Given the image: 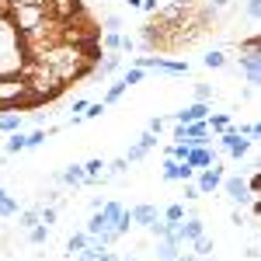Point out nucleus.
I'll list each match as a JSON object with an SVG mask.
<instances>
[{
  "label": "nucleus",
  "mask_w": 261,
  "mask_h": 261,
  "mask_svg": "<svg viewBox=\"0 0 261 261\" xmlns=\"http://www.w3.org/2000/svg\"><path fill=\"white\" fill-rule=\"evenodd\" d=\"M185 185V199H199V188H195V181H181Z\"/></svg>",
  "instance_id": "41"
},
{
  "label": "nucleus",
  "mask_w": 261,
  "mask_h": 261,
  "mask_svg": "<svg viewBox=\"0 0 261 261\" xmlns=\"http://www.w3.org/2000/svg\"><path fill=\"white\" fill-rule=\"evenodd\" d=\"M233 129H237L241 136H247L251 143H254V140L261 136V125H258V122H247V125H233Z\"/></svg>",
  "instance_id": "30"
},
{
  "label": "nucleus",
  "mask_w": 261,
  "mask_h": 261,
  "mask_svg": "<svg viewBox=\"0 0 261 261\" xmlns=\"http://www.w3.org/2000/svg\"><path fill=\"white\" fill-rule=\"evenodd\" d=\"M209 4H213V7H226L230 0H209Z\"/></svg>",
  "instance_id": "46"
},
{
  "label": "nucleus",
  "mask_w": 261,
  "mask_h": 261,
  "mask_svg": "<svg viewBox=\"0 0 261 261\" xmlns=\"http://www.w3.org/2000/svg\"><path fill=\"white\" fill-rule=\"evenodd\" d=\"M136 66H140V70L171 73V77H181V73H188V63H181V60H164V56H136Z\"/></svg>",
  "instance_id": "5"
},
{
  "label": "nucleus",
  "mask_w": 261,
  "mask_h": 261,
  "mask_svg": "<svg viewBox=\"0 0 261 261\" xmlns=\"http://www.w3.org/2000/svg\"><path fill=\"white\" fill-rule=\"evenodd\" d=\"M164 220H167V223H178V220H185V205H181V202L167 205V209H164Z\"/></svg>",
  "instance_id": "31"
},
{
  "label": "nucleus",
  "mask_w": 261,
  "mask_h": 261,
  "mask_svg": "<svg viewBox=\"0 0 261 261\" xmlns=\"http://www.w3.org/2000/svg\"><path fill=\"white\" fill-rule=\"evenodd\" d=\"M140 146L146 150V153H150V150L157 146V133H143V136H140Z\"/></svg>",
  "instance_id": "36"
},
{
  "label": "nucleus",
  "mask_w": 261,
  "mask_h": 261,
  "mask_svg": "<svg viewBox=\"0 0 261 261\" xmlns=\"http://www.w3.org/2000/svg\"><path fill=\"white\" fill-rule=\"evenodd\" d=\"M202 66H209V70H223V66H226V56H223L220 49H213V53L202 56Z\"/></svg>",
  "instance_id": "22"
},
{
  "label": "nucleus",
  "mask_w": 261,
  "mask_h": 261,
  "mask_svg": "<svg viewBox=\"0 0 261 261\" xmlns=\"http://www.w3.org/2000/svg\"><path fill=\"white\" fill-rule=\"evenodd\" d=\"M18 77L24 81V87H28V94H32V101H35V108L39 105H49V101H56L66 91V84L45 66L42 60H24L18 70Z\"/></svg>",
  "instance_id": "1"
},
{
  "label": "nucleus",
  "mask_w": 261,
  "mask_h": 261,
  "mask_svg": "<svg viewBox=\"0 0 261 261\" xmlns=\"http://www.w3.org/2000/svg\"><path fill=\"white\" fill-rule=\"evenodd\" d=\"M84 108H87V98H77V101H73V115H70V119H77Z\"/></svg>",
  "instance_id": "42"
},
{
  "label": "nucleus",
  "mask_w": 261,
  "mask_h": 261,
  "mask_svg": "<svg viewBox=\"0 0 261 261\" xmlns=\"http://www.w3.org/2000/svg\"><path fill=\"white\" fill-rule=\"evenodd\" d=\"M220 188L226 192V195H230V202H237V205H247V202H251V192H247V178H241V174H230V178H223Z\"/></svg>",
  "instance_id": "8"
},
{
  "label": "nucleus",
  "mask_w": 261,
  "mask_h": 261,
  "mask_svg": "<svg viewBox=\"0 0 261 261\" xmlns=\"http://www.w3.org/2000/svg\"><path fill=\"white\" fill-rule=\"evenodd\" d=\"M21 125H24V115L18 108H4L0 112V133H18Z\"/></svg>",
  "instance_id": "13"
},
{
  "label": "nucleus",
  "mask_w": 261,
  "mask_h": 261,
  "mask_svg": "<svg viewBox=\"0 0 261 261\" xmlns=\"http://www.w3.org/2000/svg\"><path fill=\"white\" fill-rule=\"evenodd\" d=\"M119 66H122V53H105V60L94 66V73H98L101 81H105V77H112Z\"/></svg>",
  "instance_id": "14"
},
{
  "label": "nucleus",
  "mask_w": 261,
  "mask_h": 261,
  "mask_svg": "<svg viewBox=\"0 0 261 261\" xmlns=\"http://www.w3.org/2000/svg\"><path fill=\"white\" fill-rule=\"evenodd\" d=\"M101 167H105V161H101V157H91V161L84 164V174H87V185H94V181H98L101 174H105Z\"/></svg>",
  "instance_id": "19"
},
{
  "label": "nucleus",
  "mask_w": 261,
  "mask_h": 261,
  "mask_svg": "<svg viewBox=\"0 0 261 261\" xmlns=\"http://www.w3.org/2000/svg\"><path fill=\"white\" fill-rule=\"evenodd\" d=\"M35 223H39V209H28V213H21V226H24V230H32Z\"/></svg>",
  "instance_id": "35"
},
{
  "label": "nucleus",
  "mask_w": 261,
  "mask_h": 261,
  "mask_svg": "<svg viewBox=\"0 0 261 261\" xmlns=\"http://www.w3.org/2000/svg\"><path fill=\"white\" fill-rule=\"evenodd\" d=\"M251 53H261V39H258V32H254V35H247V39L241 42V56H251Z\"/></svg>",
  "instance_id": "26"
},
{
  "label": "nucleus",
  "mask_w": 261,
  "mask_h": 261,
  "mask_svg": "<svg viewBox=\"0 0 261 261\" xmlns=\"http://www.w3.org/2000/svg\"><path fill=\"white\" fill-rule=\"evenodd\" d=\"M143 157H146V150H143L140 143H133V146H129V157H125V161H143Z\"/></svg>",
  "instance_id": "39"
},
{
  "label": "nucleus",
  "mask_w": 261,
  "mask_h": 261,
  "mask_svg": "<svg viewBox=\"0 0 261 261\" xmlns=\"http://www.w3.org/2000/svg\"><path fill=\"white\" fill-rule=\"evenodd\" d=\"M181 254V244L171 241V237H157V258L161 261H174Z\"/></svg>",
  "instance_id": "16"
},
{
  "label": "nucleus",
  "mask_w": 261,
  "mask_h": 261,
  "mask_svg": "<svg viewBox=\"0 0 261 261\" xmlns=\"http://www.w3.org/2000/svg\"><path fill=\"white\" fill-rule=\"evenodd\" d=\"M192 247H195V258H209V254H213V241H209L205 233H202V237L192 244Z\"/></svg>",
  "instance_id": "28"
},
{
  "label": "nucleus",
  "mask_w": 261,
  "mask_h": 261,
  "mask_svg": "<svg viewBox=\"0 0 261 261\" xmlns=\"http://www.w3.org/2000/svg\"><path fill=\"white\" fill-rule=\"evenodd\" d=\"M140 7L146 11V14H157V7H161V4H157V0H143Z\"/></svg>",
  "instance_id": "43"
},
{
  "label": "nucleus",
  "mask_w": 261,
  "mask_h": 261,
  "mask_svg": "<svg viewBox=\"0 0 261 261\" xmlns=\"http://www.w3.org/2000/svg\"><path fill=\"white\" fill-rule=\"evenodd\" d=\"M220 143H223V150H226V153H230L233 161H241V157H247V150L254 146V143L247 140V136H241V133L233 129V125H230V129H223V133H220Z\"/></svg>",
  "instance_id": "6"
},
{
  "label": "nucleus",
  "mask_w": 261,
  "mask_h": 261,
  "mask_svg": "<svg viewBox=\"0 0 261 261\" xmlns=\"http://www.w3.org/2000/svg\"><path fill=\"white\" fill-rule=\"evenodd\" d=\"M84 247H87V233H73V237L66 241V254H77Z\"/></svg>",
  "instance_id": "27"
},
{
  "label": "nucleus",
  "mask_w": 261,
  "mask_h": 261,
  "mask_svg": "<svg viewBox=\"0 0 261 261\" xmlns=\"http://www.w3.org/2000/svg\"><path fill=\"white\" fill-rule=\"evenodd\" d=\"M28 241L32 244H45L49 241V226H45V223H35V226L28 230Z\"/></svg>",
  "instance_id": "24"
},
{
  "label": "nucleus",
  "mask_w": 261,
  "mask_h": 261,
  "mask_svg": "<svg viewBox=\"0 0 261 261\" xmlns=\"http://www.w3.org/2000/svg\"><path fill=\"white\" fill-rule=\"evenodd\" d=\"M125 4H129V7H140V4H143V0H125Z\"/></svg>",
  "instance_id": "47"
},
{
  "label": "nucleus",
  "mask_w": 261,
  "mask_h": 261,
  "mask_svg": "<svg viewBox=\"0 0 261 261\" xmlns=\"http://www.w3.org/2000/svg\"><path fill=\"white\" fill-rule=\"evenodd\" d=\"M185 153H188V143H174V146H167V157H171V161H185Z\"/></svg>",
  "instance_id": "33"
},
{
  "label": "nucleus",
  "mask_w": 261,
  "mask_h": 261,
  "mask_svg": "<svg viewBox=\"0 0 261 261\" xmlns=\"http://www.w3.org/2000/svg\"><path fill=\"white\" fill-rule=\"evenodd\" d=\"M129 216H133L136 226H150L153 220H161V213H157L153 205H136V209H129Z\"/></svg>",
  "instance_id": "15"
},
{
  "label": "nucleus",
  "mask_w": 261,
  "mask_h": 261,
  "mask_svg": "<svg viewBox=\"0 0 261 261\" xmlns=\"http://www.w3.org/2000/svg\"><path fill=\"white\" fill-rule=\"evenodd\" d=\"M233 223H237V226H244V223H247V216H244L241 209H233Z\"/></svg>",
  "instance_id": "44"
},
{
  "label": "nucleus",
  "mask_w": 261,
  "mask_h": 261,
  "mask_svg": "<svg viewBox=\"0 0 261 261\" xmlns=\"http://www.w3.org/2000/svg\"><path fill=\"white\" fill-rule=\"evenodd\" d=\"M167 122H171V119H150V125H146V133H157V136H161L164 129H167Z\"/></svg>",
  "instance_id": "37"
},
{
  "label": "nucleus",
  "mask_w": 261,
  "mask_h": 261,
  "mask_svg": "<svg viewBox=\"0 0 261 261\" xmlns=\"http://www.w3.org/2000/svg\"><path fill=\"white\" fill-rule=\"evenodd\" d=\"M4 18L11 21L18 32H32L35 24H42L49 18V4H14V7L4 11Z\"/></svg>",
  "instance_id": "3"
},
{
  "label": "nucleus",
  "mask_w": 261,
  "mask_h": 261,
  "mask_svg": "<svg viewBox=\"0 0 261 261\" xmlns=\"http://www.w3.org/2000/svg\"><path fill=\"white\" fill-rule=\"evenodd\" d=\"M101 213H105V220L115 226V220L122 216V205H119V202H105V205H101Z\"/></svg>",
  "instance_id": "29"
},
{
  "label": "nucleus",
  "mask_w": 261,
  "mask_h": 261,
  "mask_svg": "<svg viewBox=\"0 0 261 261\" xmlns=\"http://www.w3.org/2000/svg\"><path fill=\"white\" fill-rule=\"evenodd\" d=\"M4 150H7V153H21V150H28V136H24V133H11V140H7V146H4Z\"/></svg>",
  "instance_id": "20"
},
{
  "label": "nucleus",
  "mask_w": 261,
  "mask_h": 261,
  "mask_svg": "<svg viewBox=\"0 0 261 261\" xmlns=\"http://www.w3.org/2000/svg\"><path fill=\"white\" fill-rule=\"evenodd\" d=\"M241 70H244V77H247V84H254V87H258V84H261V53L241 56Z\"/></svg>",
  "instance_id": "12"
},
{
  "label": "nucleus",
  "mask_w": 261,
  "mask_h": 261,
  "mask_svg": "<svg viewBox=\"0 0 261 261\" xmlns=\"http://www.w3.org/2000/svg\"><path fill=\"white\" fill-rule=\"evenodd\" d=\"M4 195H7V192H4V188H0V199H4Z\"/></svg>",
  "instance_id": "48"
},
{
  "label": "nucleus",
  "mask_w": 261,
  "mask_h": 261,
  "mask_svg": "<svg viewBox=\"0 0 261 261\" xmlns=\"http://www.w3.org/2000/svg\"><path fill=\"white\" fill-rule=\"evenodd\" d=\"M143 73H146V70L133 66V70H125V73H122V84H125V87H133V84H140V81H143Z\"/></svg>",
  "instance_id": "32"
},
{
  "label": "nucleus",
  "mask_w": 261,
  "mask_h": 261,
  "mask_svg": "<svg viewBox=\"0 0 261 261\" xmlns=\"http://www.w3.org/2000/svg\"><path fill=\"white\" fill-rule=\"evenodd\" d=\"M209 101H195V105H188V108H181L171 115V122H178V125H188V122H205L209 119Z\"/></svg>",
  "instance_id": "9"
},
{
  "label": "nucleus",
  "mask_w": 261,
  "mask_h": 261,
  "mask_svg": "<svg viewBox=\"0 0 261 261\" xmlns=\"http://www.w3.org/2000/svg\"><path fill=\"white\" fill-rule=\"evenodd\" d=\"M125 91H129V87H125L122 81H115L112 87H108V91H105V98H101V101H105V105H115V101H119L122 94H125Z\"/></svg>",
  "instance_id": "23"
},
{
  "label": "nucleus",
  "mask_w": 261,
  "mask_h": 261,
  "mask_svg": "<svg viewBox=\"0 0 261 261\" xmlns=\"http://www.w3.org/2000/svg\"><path fill=\"white\" fill-rule=\"evenodd\" d=\"M185 164H188L192 171H202V167H209V164H213V150H209V146H188Z\"/></svg>",
  "instance_id": "11"
},
{
  "label": "nucleus",
  "mask_w": 261,
  "mask_h": 261,
  "mask_svg": "<svg viewBox=\"0 0 261 261\" xmlns=\"http://www.w3.org/2000/svg\"><path fill=\"white\" fill-rule=\"evenodd\" d=\"M258 14H261V0H247V18L258 21Z\"/></svg>",
  "instance_id": "40"
},
{
  "label": "nucleus",
  "mask_w": 261,
  "mask_h": 261,
  "mask_svg": "<svg viewBox=\"0 0 261 261\" xmlns=\"http://www.w3.org/2000/svg\"><path fill=\"white\" fill-rule=\"evenodd\" d=\"M230 125H233V122H230V115H226V112H220V115H209V119H205V129H209L213 136H220L223 129H230Z\"/></svg>",
  "instance_id": "17"
},
{
  "label": "nucleus",
  "mask_w": 261,
  "mask_h": 261,
  "mask_svg": "<svg viewBox=\"0 0 261 261\" xmlns=\"http://www.w3.org/2000/svg\"><path fill=\"white\" fill-rule=\"evenodd\" d=\"M105 32H122V18L108 14V18H105Z\"/></svg>",
  "instance_id": "38"
},
{
  "label": "nucleus",
  "mask_w": 261,
  "mask_h": 261,
  "mask_svg": "<svg viewBox=\"0 0 261 261\" xmlns=\"http://www.w3.org/2000/svg\"><path fill=\"white\" fill-rule=\"evenodd\" d=\"M42 63H45L63 84H73V81H81V77H87V73H94V66L81 56V49H77L73 42L53 45L49 53H42Z\"/></svg>",
  "instance_id": "2"
},
{
  "label": "nucleus",
  "mask_w": 261,
  "mask_h": 261,
  "mask_svg": "<svg viewBox=\"0 0 261 261\" xmlns=\"http://www.w3.org/2000/svg\"><path fill=\"white\" fill-rule=\"evenodd\" d=\"M195 101H213V84H195Z\"/></svg>",
  "instance_id": "34"
},
{
  "label": "nucleus",
  "mask_w": 261,
  "mask_h": 261,
  "mask_svg": "<svg viewBox=\"0 0 261 261\" xmlns=\"http://www.w3.org/2000/svg\"><path fill=\"white\" fill-rule=\"evenodd\" d=\"M192 178H195V171L185 161H171V157L164 161V181H192Z\"/></svg>",
  "instance_id": "10"
},
{
  "label": "nucleus",
  "mask_w": 261,
  "mask_h": 261,
  "mask_svg": "<svg viewBox=\"0 0 261 261\" xmlns=\"http://www.w3.org/2000/svg\"><path fill=\"white\" fill-rule=\"evenodd\" d=\"M63 181L66 185H87V174H84V164H70L63 171Z\"/></svg>",
  "instance_id": "18"
},
{
  "label": "nucleus",
  "mask_w": 261,
  "mask_h": 261,
  "mask_svg": "<svg viewBox=\"0 0 261 261\" xmlns=\"http://www.w3.org/2000/svg\"><path fill=\"white\" fill-rule=\"evenodd\" d=\"M101 49H105V53H119V42H122V32H105V35H101Z\"/></svg>",
  "instance_id": "21"
},
{
  "label": "nucleus",
  "mask_w": 261,
  "mask_h": 261,
  "mask_svg": "<svg viewBox=\"0 0 261 261\" xmlns=\"http://www.w3.org/2000/svg\"><path fill=\"white\" fill-rule=\"evenodd\" d=\"M7 216H18V199H11V195L0 199V220H7Z\"/></svg>",
  "instance_id": "25"
},
{
  "label": "nucleus",
  "mask_w": 261,
  "mask_h": 261,
  "mask_svg": "<svg viewBox=\"0 0 261 261\" xmlns=\"http://www.w3.org/2000/svg\"><path fill=\"white\" fill-rule=\"evenodd\" d=\"M7 7H14V0H0V14H4Z\"/></svg>",
  "instance_id": "45"
},
{
  "label": "nucleus",
  "mask_w": 261,
  "mask_h": 261,
  "mask_svg": "<svg viewBox=\"0 0 261 261\" xmlns=\"http://www.w3.org/2000/svg\"><path fill=\"white\" fill-rule=\"evenodd\" d=\"M4 108H35V101H32V94H28V87L18 73L0 77V112Z\"/></svg>",
  "instance_id": "4"
},
{
  "label": "nucleus",
  "mask_w": 261,
  "mask_h": 261,
  "mask_svg": "<svg viewBox=\"0 0 261 261\" xmlns=\"http://www.w3.org/2000/svg\"><path fill=\"white\" fill-rule=\"evenodd\" d=\"M133 261H136V258H133Z\"/></svg>",
  "instance_id": "49"
},
{
  "label": "nucleus",
  "mask_w": 261,
  "mask_h": 261,
  "mask_svg": "<svg viewBox=\"0 0 261 261\" xmlns=\"http://www.w3.org/2000/svg\"><path fill=\"white\" fill-rule=\"evenodd\" d=\"M220 185H223V167H220L216 161L209 164V167H202V171H199V181H195L199 195H213Z\"/></svg>",
  "instance_id": "7"
}]
</instances>
